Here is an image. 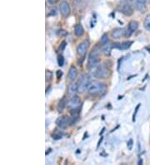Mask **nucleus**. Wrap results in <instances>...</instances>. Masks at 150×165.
Returning <instances> with one entry per match:
<instances>
[{
  "label": "nucleus",
  "mask_w": 150,
  "mask_h": 165,
  "mask_svg": "<svg viewBox=\"0 0 150 165\" xmlns=\"http://www.w3.org/2000/svg\"><path fill=\"white\" fill-rule=\"evenodd\" d=\"M57 0H48V2H49L50 3H54Z\"/></svg>",
  "instance_id": "nucleus-29"
},
{
  "label": "nucleus",
  "mask_w": 150,
  "mask_h": 165,
  "mask_svg": "<svg viewBox=\"0 0 150 165\" xmlns=\"http://www.w3.org/2000/svg\"><path fill=\"white\" fill-rule=\"evenodd\" d=\"M145 48L148 50V53H150V46H147Z\"/></svg>",
  "instance_id": "nucleus-30"
},
{
  "label": "nucleus",
  "mask_w": 150,
  "mask_h": 165,
  "mask_svg": "<svg viewBox=\"0 0 150 165\" xmlns=\"http://www.w3.org/2000/svg\"><path fill=\"white\" fill-rule=\"evenodd\" d=\"M89 84V77L86 74L80 75V78L78 83V93H83L88 88Z\"/></svg>",
  "instance_id": "nucleus-5"
},
{
  "label": "nucleus",
  "mask_w": 150,
  "mask_h": 165,
  "mask_svg": "<svg viewBox=\"0 0 150 165\" xmlns=\"http://www.w3.org/2000/svg\"><path fill=\"white\" fill-rule=\"evenodd\" d=\"M125 30L123 28H115L113 29L112 32V38H113L114 39H119L120 38H122L123 36H124Z\"/></svg>",
  "instance_id": "nucleus-11"
},
{
  "label": "nucleus",
  "mask_w": 150,
  "mask_h": 165,
  "mask_svg": "<svg viewBox=\"0 0 150 165\" xmlns=\"http://www.w3.org/2000/svg\"><path fill=\"white\" fill-rule=\"evenodd\" d=\"M133 144H134V141H133V139H129L128 142V149L129 150H131L132 149H133Z\"/></svg>",
  "instance_id": "nucleus-25"
},
{
  "label": "nucleus",
  "mask_w": 150,
  "mask_h": 165,
  "mask_svg": "<svg viewBox=\"0 0 150 165\" xmlns=\"http://www.w3.org/2000/svg\"><path fill=\"white\" fill-rule=\"evenodd\" d=\"M52 77H53V74L52 72L50 71H46V82H49L51 79H52Z\"/></svg>",
  "instance_id": "nucleus-22"
},
{
  "label": "nucleus",
  "mask_w": 150,
  "mask_h": 165,
  "mask_svg": "<svg viewBox=\"0 0 150 165\" xmlns=\"http://www.w3.org/2000/svg\"><path fill=\"white\" fill-rule=\"evenodd\" d=\"M93 74L97 78H106L109 77V71L106 66L103 64H99L96 68V69L93 72Z\"/></svg>",
  "instance_id": "nucleus-3"
},
{
  "label": "nucleus",
  "mask_w": 150,
  "mask_h": 165,
  "mask_svg": "<svg viewBox=\"0 0 150 165\" xmlns=\"http://www.w3.org/2000/svg\"><path fill=\"white\" fill-rule=\"evenodd\" d=\"M78 76V70L75 68L74 66H71L69 69V74H68V80L70 82L74 81L75 78Z\"/></svg>",
  "instance_id": "nucleus-9"
},
{
  "label": "nucleus",
  "mask_w": 150,
  "mask_h": 165,
  "mask_svg": "<svg viewBox=\"0 0 150 165\" xmlns=\"http://www.w3.org/2000/svg\"><path fill=\"white\" fill-rule=\"evenodd\" d=\"M118 10L126 16H131L134 13V9L128 0H121L118 4Z\"/></svg>",
  "instance_id": "nucleus-2"
},
{
  "label": "nucleus",
  "mask_w": 150,
  "mask_h": 165,
  "mask_svg": "<svg viewBox=\"0 0 150 165\" xmlns=\"http://www.w3.org/2000/svg\"><path fill=\"white\" fill-rule=\"evenodd\" d=\"M56 124L61 128H66L69 125L72 124L71 123V118L70 117H67V116H62L60 117L56 120Z\"/></svg>",
  "instance_id": "nucleus-7"
},
{
  "label": "nucleus",
  "mask_w": 150,
  "mask_h": 165,
  "mask_svg": "<svg viewBox=\"0 0 150 165\" xmlns=\"http://www.w3.org/2000/svg\"><path fill=\"white\" fill-rule=\"evenodd\" d=\"M103 137L101 138H100V139H99V141H98V147L100 146V143H101V142L103 141Z\"/></svg>",
  "instance_id": "nucleus-28"
},
{
  "label": "nucleus",
  "mask_w": 150,
  "mask_h": 165,
  "mask_svg": "<svg viewBox=\"0 0 150 165\" xmlns=\"http://www.w3.org/2000/svg\"><path fill=\"white\" fill-rule=\"evenodd\" d=\"M59 9L61 14L64 18L69 17V14H70V7H69V3L66 2V1H62L61 2L59 5Z\"/></svg>",
  "instance_id": "nucleus-8"
},
{
  "label": "nucleus",
  "mask_w": 150,
  "mask_h": 165,
  "mask_svg": "<svg viewBox=\"0 0 150 165\" xmlns=\"http://www.w3.org/2000/svg\"><path fill=\"white\" fill-rule=\"evenodd\" d=\"M103 51H102V48L98 47V46H96V47H94L92 51L89 53V56L88 57H95V58H99L100 54L102 53Z\"/></svg>",
  "instance_id": "nucleus-15"
},
{
  "label": "nucleus",
  "mask_w": 150,
  "mask_h": 165,
  "mask_svg": "<svg viewBox=\"0 0 150 165\" xmlns=\"http://www.w3.org/2000/svg\"><path fill=\"white\" fill-rule=\"evenodd\" d=\"M138 28V23L136 21H131L128 24V29L133 33V32L136 31Z\"/></svg>",
  "instance_id": "nucleus-18"
},
{
  "label": "nucleus",
  "mask_w": 150,
  "mask_h": 165,
  "mask_svg": "<svg viewBox=\"0 0 150 165\" xmlns=\"http://www.w3.org/2000/svg\"><path fill=\"white\" fill-rule=\"evenodd\" d=\"M67 106L71 111L73 110H79L80 106H81V100L79 99V97L73 95L72 98H70V99L68 101Z\"/></svg>",
  "instance_id": "nucleus-4"
},
{
  "label": "nucleus",
  "mask_w": 150,
  "mask_h": 165,
  "mask_svg": "<svg viewBox=\"0 0 150 165\" xmlns=\"http://www.w3.org/2000/svg\"><path fill=\"white\" fill-rule=\"evenodd\" d=\"M53 137L54 139H59V138H61L62 137V134H61V133H58V132H57L56 134H55V135H53Z\"/></svg>",
  "instance_id": "nucleus-24"
},
{
  "label": "nucleus",
  "mask_w": 150,
  "mask_h": 165,
  "mask_svg": "<svg viewBox=\"0 0 150 165\" xmlns=\"http://www.w3.org/2000/svg\"><path fill=\"white\" fill-rule=\"evenodd\" d=\"M133 44V41H127V42H123L122 44H119V49L126 50L128 49V48L131 47Z\"/></svg>",
  "instance_id": "nucleus-17"
},
{
  "label": "nucleus",
  "mask_w": 150,
  "mask_h": 165,
  "mask_svg": "<svg viewBox=\"0 0 150 165\" xmlns=\"http://www.w3.org/2000/svg\"><path fill=\"white\" fill-rule=\"evenodd\" d=\"M113 48L112 44H111L109 41L106 43V44H102V51L103 53L106 55V56H109L110 53H111V50Z\"/></svg>",
  "instance_id": "nucleus-12"
},
{
  "label": "nucleus",
  "mask_w": 150,
  "mask_h": 165,
  "mask_svg": "<svg viewBox=\"0 0 150 165\" xmlns=\"http://www.w3.org/2000/svg\"><path fill=\"white\" fill-rule=\"evenodd\" d=\"M107 86L104 84L98 83V82H92L88 84L87 89L88 94L93 96H97L102 94L106 91Z\"/></svg>",
  "instance_id": "nucleus-1"
},
{
  "label": "nucleus",
  "mask_w": 150,
  "mask_h": 165,
  "mask_svg": "<svg viewBox=\"0 0 150 165\" xmlns=\"http://www.w3.org/2000/svg\"><path fill=\"white\" fill-rule=\"evenodd\" d=\"M68 92H69V94L70 96L75 95V94L78 92V84H69V88H68Z\"/></svg>",
  "instance_id": "nucleus-16"
},
{
  "label": "nucleus",
  "mask_w": 150,
  "mask_h": 165,
  "mask_svg": "<svg viewBox=\"0 0 150 165\" xmlns=\"http://www.w3.org/2000/svg\"><path fill=\"white\" fill-rule=\"evenodd\" d=\"M90 42L88 39H85L84 41H83L81 44H79L77 48V53L79 56L84 57L87 53L88 48L89 47Z\"/></svg>",
  "instance_id": "nucleus-6"
},
{
  "label": "nucleus",
  "mask_w": 150,
  "mask_h": 165,
  "mask_svg": "<svg viewBox=\"0 0 150 165\" xmlns=\"http://www.w3.org/2000/svg\"><path fill=\"white\" fill-rule=\"evenodd\" d=\"M56 74H57V78H60L61 77H62V72L61 71V70H58Z\"/></svg>",
  "instance_id": "nucleus-27"
},
{
  "label": "nucleus",
  "mask_w": 150,
  "mask_h": 165,
  "mask_svg": "<svg viewBox=\"0 0 150 165\" xmlns=\"http://www.w3.org/2000/svg\"><path fill=\"white\" fill-rule=\"evenodd\" d=\"M65 47H66V42H65V41H63L62 44H61V45H60L59 50H63Z\"/></svg>",
  "instance_id": "nucleus-26"
},
{
  "label": "nucleus",
  "mask_w": 150,
  "mask_h": 165,
  "mask_svg": "<svg viewBox=\"0 0 150 165\" xmlns=\"http://www.w3.org/2000/svg\"><path fill=\"white\" fill-rule=\"evenodd\" d=\"M143 163V160H139V162H138V164H141V163Z\"/></svg>",
  "instance_id": "nucleus-31"
},
{
  "label": "nucleus",
  "mask_w": 150,
  "mask_h": 165,
  "mask_svg": "<svg viewBox=\"0 0 150 165\" xmlns=\"http://www.w3.org/2000/svg\"><path fill=\"white\" fill-rule=\"evenodd\" d=\"M132 1H134V0H132Z\"/></svg>",
  "instance_id": "nucleus-32"
},
{
  "label": "nucleus",
  "mask_w": 150,
  "mask_h": 165,
  "mask_svg": "<svg viewBox=\"0 0 150 165\" xmlns=\"http://www.w3.org/2000/svg\"><path fill=\"white\" fill-rule=\"evenodd\" d=\"M58 63H59V65L60 67H62L63 65V63H64V58L62 55H59L58 56Z\"/></svg>",
  "instance_id": "nucleus-20"
},
{
  "label": "nucleus",
  "mask_w": 150,
  "mask_h": 165,
  "mask_svg": "<svg viewBox=\"0 0 150 165\" xmlns=\"http://www.w3.org/2000/svg\"><path fill=\"white\" fill-rule=\"evenodd\" d=\"M67 104H68V99H67V98H66V96L62 97V99L60 100L59 103L58 104V111L59 113L62 112L64 108L67 106Z\"/></svg>",
  "instance_id": "nucleus-14"
},
{
  "label": "nucleus",
  "mask_w": 150,
  "mask_h": 165,
  "mask_svg": "<svg viewBox=\"0 0 150 165\" xmlns=\"http://www.w3.org/2000/svg\"><path fill=\"white\" fill-rule=\"evenodd\" d=\"M144 28H146L147 30L150 31V14L146 16V18H145V19H144Z\"/></svg>",
  "instance_id": "nucleus-19"
},
{
  "label": "nucleus",
  "mask_w": 150,
  "mask_h": 165,
  "mask_svg": "<svg viewBox=\"0 0 150 165\" xmlns=\"http://www.w3.org/2000/svg\"><path fill=\"white\" fill-rule=\"evenodd\" d=\"M74 34L78 37H82L83 35L84 34V27L80 23L75 25Z\"/></svg>",
  "instance_id": "nucleus-13"
},
{
  "label": "nucleus",
  "mask_w": 150,
  "mask_h": 165,
  "mask_svg": "<svg viewBox=\"0 0 150 165\" xmlns=\"http://www.w3.org/2000/svg\"><path fill=\"white\" fill-rule=\"evenodd\" d=\"M135 9L140 12L146 10V0H135Z\"/></svg>",
  "instance_id": "nucleus-10"
},
{
  "label": "nucleus",
  "mask_w": 150,
  "mask_h": 165,
  "mask_svg": "<svg viewBox=\"0 0 150 165\" xmlns=\"http://www.w3.org/2000/svg\"><path fill=\"white\" fill-rule=\"evenodd\" d=\"M139 107H140V103H138V106L136 107V109H135V112L134 113V115H133V121L134 122L135 121V117H136V114H137L138 110V109H139Z\"/></svg>",
  "instance_id": "nucleus-23"
},
{
  "label": "nucleus",
  "mask_w": 150,
  "mask_h": 165,
  "mask_svg": "<svg viewBox=\"0 0 150 165\" xmlns=\"http://www.w3.org/2000/svg\"><path fill=\"white\" fill-rule=\"evenodd\" d=\"M108 42H109V36L107 34H104L101 38V43H102V44H104Z\"/></svg>",
  "instance_id": "nucleus-21"
}]
</instances>
